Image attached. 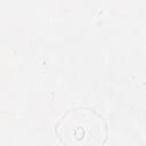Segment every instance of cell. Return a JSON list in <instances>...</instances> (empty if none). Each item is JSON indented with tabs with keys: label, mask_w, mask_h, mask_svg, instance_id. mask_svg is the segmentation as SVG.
<instances>
[{
	"label": "cell",
	"mask_w": 146,
	"mask_h": 146,
	"mask_svg": "<svg viewBox=\"0 0 146 146\" xmlns=\"http://www.w3.org/2000/svg\"><path fill=\"white\" fill-rule=\"evenodd\" d=\"M57 133L67 145L102 144L100 137H105V125L102 117L92 110L75 108L62 119Z\"/></svg>",
	"instance_id": "6da1fadb"
}]
</instances>
